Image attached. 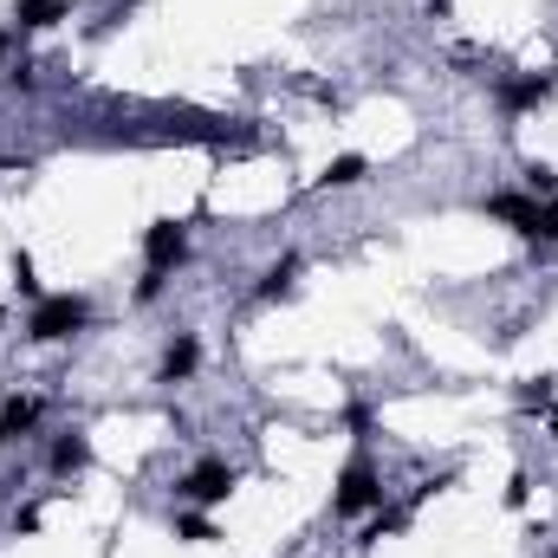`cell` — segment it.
Masks as SVG:
<instances>
[{
  "mask_svg": "<svg viewBox=\"0 0 558 558\" xmlns=\"http://www.w3.org/2000/svg\"><path fill=\"white\" fill-rule=\"evenodd\" d=\"M13 292H20V299H33V305L46 299V292H39V274H33V254H13Z\"/></svg>",
  "mask_w": 558,
  "mask_h": 558,
  "instance_id": "obj_17",
  "label": "cell"
},
{
  "mask_svg": "<svg viewBox=\"0 0 558 558\" xmlns=\"http://www.w3.org/2000/svg\"><path fill=\"white\" fill-rule=\"evenodd\" d=\"M364 175H371V162H364V156L351 149V156H331V162H325V175H318V189H357Z\"/></svg>",
  "mask_w": 558,
  "mask_h": 558,
  "instance_id": "obj_12",
  "label": "cell"
},
{
  "mask_svg": "<svg viewBox=\"0 0 558 558\" xmlns=\"http://www.w3.org/2000/svg\"><path fill=\"white\" fill-rule=\"evenodd\" d=\"M85 468H92V435H85V428L52 435V448H46V474H52V481H78Z\"/></svg>",
  "mask_w": 558,
  "mask_h": 558,
  "instance_id": "obj_7",
  "label": "cell"
},
{
  "mask_svg": "<svg viewBox=\"0 0 558 558\" xmlns=\"http://www.w3.org/2000/svg\"><path fill=\"white\" fill-rule=\"evenodd\" d=\"M533 247H558V195L539 202V228H533Z\"/></svg>",
  "mask_w": 558,
  "mask_h": 558,
  "instance_id": "obj_18",
  "label": "cell"
},
{
  "mask_svg": "<svg viewBox=\"0 0 558 558\" xmlns=\"http://www.w3.org/2000/svg\"><path fill=\"white\" fill-rule=\"evenodd\" d=\"M553 397H558V384H553V377H526V384L513 390V403H520L526 416H533V410H553Z\"/></svg>",
  "mask_w": 558,
  "mask_h": 558,
  "instance_id": "obj_15",
  "label": "cell"
},
{
  "mask_svg": "<svg viewBox=\"0 0 558 558\" xmlns=\"http://www.w3.org/2000/svg\"><path fill=\"white\" fill-rule=\"evenodd\" d=\"M344 428H351L357 448H371V435H377V410H371V403H351V410H344Z\"/></svg>",
  "mask_w": 558,
  "mask_h": 558,
  "instance_id": "obj_16",
  "label": "cell"
},
{
  "mask_svg": "<svg viewBox=\"0 0 558 558\" xmlns=\"http://www.w3.org/2000/svg\"><path fill=\"white\" fill-rule=\"evenodd\" d=\"M481 208H487V221L513 228L520 241H533V228H539V195H526V189H494Z\"/></svg>",
  "mask_w": 558,
  "mask_h": 558,
  "instance_id": "obj_6",
  "label": "cell"
},
{
  "mask_svg": "<svg viewBox=\"0 0 558 558\" xmlns=\"http://www.w3.org/2000/svg\"><path fill=\"white\" fill-rule=\"evenodd\" d=\"M7 52H13V33H7V26H0V59H7Z\"/></svg>",
  "mask_w": 558,
  "mask_h": 558,
  "instance_id": "obj_22",
  "label": "cell"
},
{
  "mask_svg": "<svg viewBox=\"0 0 558 558\" xmlns=\"http://www.w3.org/2000/svg\"><path fill=\"white\" fill-rule=\"evenodd\" d=\"M162 286H169V274H149V267H143V279H137V292H131V299H137V305H156V299H162Z\"/></svg>",
  "mask_w": 558,
  "mask_h": 558,
  "instance_id": "obj_20",
  "label": "cell"
},
{
  "mask_svg": "<svg viewBox=\"0 0 558 558\" xmlns=\"http://www.w3.org/2000/svg\"><path fill=\"white\" fill-rule=\"evenodd\" d=\"M553 92H558V72H520V78H500V85H494V105H500L507 124H520V118H533L539 105H553Z\"/></svg>",
  "mask_w": 558,
  "mask_h": 558,
  "instance_id": "obj_4",
  "label": "cell"
},
{
  "mask_svg": "<svg viewBox=\"0 0 558 558\" xmlns=\"http://www.w3.org/2000/svg\"><path fill=\"white\" fill-rule=\"evenodd\" d=\"M416 520V507L403 500V507H377V513H364L357 520V546H377V539H390V533H403Z\"/></svg>",
  "mask_w": 558,
  "mask_h": 558,
  "instance_id": "obj_9",
  "label": "cell"
},
{
  "mask_svg": "<svg viewBox=\"0 0 558 558\" xmlns=\"http://www.w3.org/2000/svg\"><path fill=\"white\" fill-rule=\"evenodd\" d=\"M39 410H46L39 397H7V403H0V422H7V435H13V441H20V435H33V428H39Z\"/></svg>",
  "mask_w": 558,
  "mask_h": 558,
  "instance_id": "obj_13",
  "label": "cell"
},
{
  "mask_svg": "<svg viewBox=\"0 0 558 558\" xmlns=\"http://www.w3.org/2000/svg\"><path fill=\"white\" fill-rule=\"evenodd\" d=\"M428 7H435V13H448V7H454V0H428Z\"/></svg>",
  "mask_w": 558,
  "mask_h": 558,
  "instance_id": "obj_23",
  "label": "cell"
},
{
  "mask_svg": "<svg viewBox=\"0 0 558 558\" xmlns=\"http://www.w3.org/2000/svg\"><path fill=\"white\" fill-rule=\"evenodd\" d=\"M195 371H202V338L195 331H175L162 344V357H156V384H189Z\"/></svg>",
  "mask_w": 558,
  "mask_h": 558,
  "instance_id": "obj_8",
  "label": "cell"
},
{
  "mask_svg": "<svg viewBox=\"0 0 558 558\" xmlns=\"http://www.w3.org/2000/svg\"><path fill=\"white\" fill-rule=\"evenodd\" d=\"M377 507H384V468H377L371 448H357V454L338 468V481H331V513H338V520H364V513H377Z\"/></svg>",
  "mask_w": 558,
  "mask_h": 558,
  "instance_id": "obj_1",
  "label": "cell"
},
{
  "mask_svg": "<svg viewBox=\"0 0 558 558\" xmlns=\"http://www.w3.org/2000/svg\"><path fill=\"white\" fill-rule=\"evenodd\" d=\"M175 539H182V546H215L221 533H215V520H208L202 507H182V513H175Z\"/></svg>",
  "mask_w": 558,
  "mask_h": 558,
  "instance_id": "obj_14",
  "label": "cell"
},
{
  "mask_svg": "<svg viewBox=\"0 0 558 558\" xmlns=\"http://www.w3.org/2000/svg\"><path fill=\"white\" fill-rule=\"evenodd\" d=\"M39 526H46L39 507H13V533H39Z\"/></svg>",
  "mask_w": 558,
  "mask_h": 558,
  "instance_id": "obj_21",
  "label": "cell"
},
{
  "mask_svg": "<svg viewBox=\"0 0 558 558\" xmlns=\"http://www.w3.org/2000/svg\"><path fill=\"white\" fill-rule=\"evenodd\" d=\"M305 274V260H299V254H279L274 267H267V274H260V286H254V299H286V292H292V279Z\"/></svg>",
  "mask_w": 558,
  "mask_h": 558,
  "instance_id": "obj_11",
  "label": "cell"
},
{
  "mask_svg": "<svg viewBox=\"0 0 558 558\" xmlns=\"http://www.w3.org/2000/svg\"><path fill=\"white\" fill-rule=\"evenodd\" d=\"M13 20H20V33H46V26L72 20V0H13Z\"/></svg>",
  "mask_w": 558,
  "mask_h": 558,
  "instance_id": "obj_10",
  "label": "cell"
},
{
  "mask_svg": "<svg viewBox=\"0 0 558 558\" xmlns=\"http://www.w3.org/2000/svg\"><path fill=\"white\" fill-rule=\"evenodd\" d=\"M553 435H558V410H553Z\"/></svg>",
  "mask_w": 558,
  "mask_h": 558,
  "instance_id": "obj_25",
  "label": "cell"
},
{
  "mask_svg": "<svg viewBox=\"0 0 558 558\" xmlns=\"http://www.w3.org/2000/svg\"><path fill=\"white\" fill-rule=\"evenodd\" d=\"M182 260H189V228L169 221V215L149 221V228H143V267H149V274H175Z\"/></svg>",
  "mask_w": 558,
  "mask_h": 558,
  "instance_id": "obj_5",
  "label": "cell"
},
{
  "mask_svg": "<svg viewBox=\"0 0 558 558\" xmlns=\"http://www.w3.org/2000/svg\"><path fill=\"white\" fill-rule=\"evenodd\" d=\"M92 325V299L85 292H46L33 312H26V338L33 344H65Z\"/></svg>",
  "mask_w": 558,
  "mask_h": 558,
  "instance_id": "obj_2",
  "label": "cell"
},
{
  "mask_svg": "<svg viewBox=\"0 0 558 558\" xmlns=\"http://www.w3.org/2000/svg\"><path fill=\"white\" fill-rule=\"evenodd\" d=\"M7 169H13V162H0V175H7Z\"/></svg>",
  "mask_w": 558,
  "mask_h": 558,
  "instance_id": "obj_26",
  "label": "cell"
},
{
  "mask_svg": "<svg viewBox=\"0 0 558 558\" xmlns=\"http://www.w3.org/2000/svg\"><path fill=\"white\" fill-rule=\"evenodd\" d=\"M234 487H241V468H234V461H221V454H202V461L175 481V500H182V507L215 513V507H228V500H234Z\"/></svg>",
  "mask_w": 558,
  "mask_h": 558,
  "instance_id": "obj_3",
  "label": "cell"
},
{
  "mask_svg": "<svg viewBox=\"0 0 558 558\" xmlns=\"http://www.w3.org/2000/svg\"><path fill=\"white\" fill-rule=\"evenodd\" d=\"M526 195L553 202V195H558V169H546V162H533V169H526Z\"/></svg>",
  "mask_w": 558,
  "mask_h": 558,
  "instance_id": "obj_19",
  "label": "cell"
},
{
  "mask_svg": "<svg viewBox=\"0 0 558 558\" xmlns=\"http://www.w3.org/2000/svg\"><path fill=\"white\" fill-rule=\"evenodd\" d=\"M7 441H13V435H7V422H0V448H7Z\"/></svg>",
  "mask_w": 558,
  "mask_h": 558,
  "instance_id": "obj_24",
  "label": "cell"
}]
</instances>
